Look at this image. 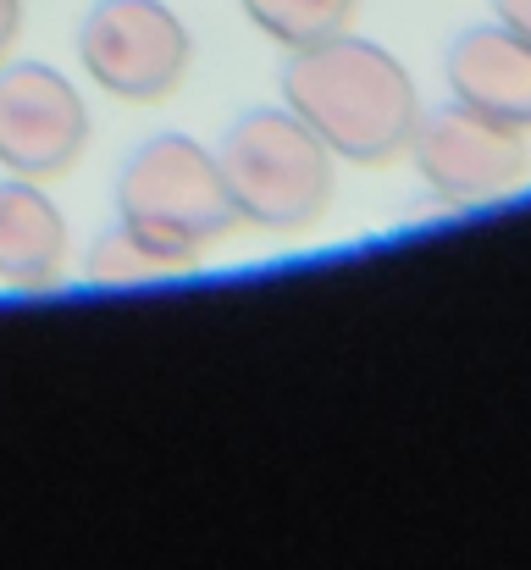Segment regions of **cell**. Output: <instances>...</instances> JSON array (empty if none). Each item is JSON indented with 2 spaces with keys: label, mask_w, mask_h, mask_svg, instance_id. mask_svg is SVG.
<instances>
[{
  "label": "cell",
  "mask_w": 531,
  "mask_h": 570,
  "mask_svg": "<svg viewBox=\"0 0 531 570\" xmlns=\"http://www.w3.org/2000/svg\"><path fill=\"white\" fill-rule=\"evenodd\" d=\"M449 95L465 100L471 111H488L510 128H531V45L515 39L504 22H476L465 28L449 56H443Z\"/></svg>",
  "instance_id": "52a82bcc"
},
{
  "label": "cell",
  "mask_w": 531,
  "mask_h": 570,
  "mask_svg": "<svg viewBox=\"0 0 531 570\" xmlns=\"http://www.w3.org/2000/svg\"><path fill=\"white\" fill-rule=\"evenodd\" d=\"M404 150H410L421 184L449 205H476V199L510 194L531 173L527 134L488 111H471L465 100L421 111Z\"/></svg>",
  "instance_id": "5b68a950"
},
{
  "label": "cell",
  "mask_w": 531,
  "mask_h": 570,
  "mask_svg": "<svg viewBox=\"0 0 531 570\" xmlns=\"http://www.w3.org/2000/svg\"><path fill=\"white\" fill-rule=\"evenodd\" d=\"M493 22H504L515 39L531 45V0H493Z\"/></svg>",
  "instance_id": "8fae6325"
},
{
  "label": "cell",
  "mask_w": 531,
  "mask_h": 570,
  "mask_svg": "<svg viewBox=\"0 0 531 570\" xmlns=\"http://www.w3.org/2000/svg\"><path fill=\"white\" fill-rule=\"evenodd\" d=\"M83 277H89V283H134V277H156V266H150V255L134 244V233L117 222L111 233H100V238L89 244Z\"/></svg>",
  "instance_id": "30bf717a"
},
{
  "label": "cell",
  "mask_w": 531,
  "mask_h": 570,
  "mask_svg": "<svg viewBox=\"0 0 531 570\" xmlns=\"http://www.w3.org/2000/svg\"><path fill=\"white\" fill-rule=\"evenodd\" d=\"M117 216L156 272L194 266L216 238L238 227L233 194L222 184L216 150L188 134L145 139L117 173Z\"/></svg>",
  "instance_id": "7a4b0ae2"
},
{
  "label": "cell",
  "mask_w": 531,
  "mask_h": 570,
  "mask_svg": "<svg viewBox=\"0 0 531 570\" xmlns=\"http://www.w3.org/2000/svg\"><path fill=\"white\" fill-rule=\"evenodd\" d=\"M89 145V111L67 72L45 61L0 67V167L17 178H56Z\"/></svg>",
  "instance_id": "8992f818"
},
{
  "label": "cell",
  "mask_w": 531,
  "mask_h": 570,
  "mask_svg": "<svg viewBox=\"0 0 531 570\" xmlns=\"http://www.w3.org/2000/svg\"><path fill=\"white\" fill-rule=\"evenodd\" d=\"M188 28L167 0H95L78 22V61L122 100H161L188 72Z\"/></svg>",
  "instance_id": "277c9868"
},
{
  "label": "cell",
  "mask_w": 531,
  "mask_h": 570,
  "mask_svg": "<svg viewBox=\"0 0 531 570\" xmlns=\"http://www.w3.org/2000/svg\"><path fill=\"white\" fill-rule=\"evenodd\" d=\"M67 266V216L33 178L0 184V283L45 288Z\"/></svg>",
  "instance_id": "ba28073f"
},
{
  "label": "cell",
  "mask_w": 531,
  "mask_h": 570,
  "mask_svg": "<svg viewBox=\"0 0 531 570\" xmlns=\"http://www.w3.org/2000/svg\"><path fill=\"white\" fill-rule=\"evenodd\" d=\"M238 6L266 39H277L288 50L350 33L354 11H360V0H238Z\"/></svg>",
  "instance_id": "9c48e42d"
},
{
  "label": "cell",
  "mask_w": 531,
  "mask_h": 570,
  "mask_svg": "<svg viewBox=\"0 0 531 570\" xmlns=\"http://www.w3.org/2000/svg\"><path fill=\"white\" fill-rule=\"evenodd\" d=\"M17 28H22V0H0V56L11 50Z\"/></svg>",
  "instance_id": "7c38bea8"
},
{
  "label": "cell",
  "mask_w": 531,
  "mask_h": 570,
  "mask_svg": "<svg viewBox=\"0 0 531 570\" xmlns=\"http://www.w3.org/2000/svg\"><path fill=\"white\" fill-rule=\"evenodd\" d=\"M283 100L338 161L354 167L393 161L421 117V95L404 61L360 33L299 45L283 67Z\"/></svg>",
  "instance_id": "6da1fadb"
},
{
  "label": "cell",
  "mask_w": 531,
  "mask_h": 570,
  "mask_svg": "<svg viewBox=\"0 0 531 570\" xmlns=\"http://www.w3.org/2000/svg\"><path fill=\"white\" fill-rule=\"evenodd\" d=\"M238 222L266 233H305L333 199V150L283 106L244 111L216 150Z\"/></svg>",
  "instance_id": "3957f363"
}]
</instances>
